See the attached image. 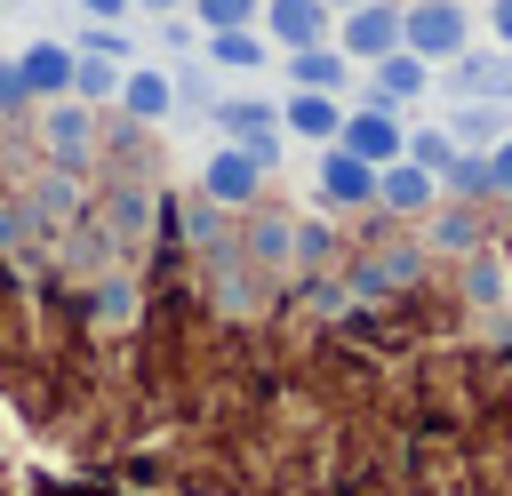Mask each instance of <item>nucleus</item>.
<instances>
[{"instance_id":"0eeeda50","label":"nucleus","mask_w":512,"mask_h":496,"mask_svg":"<svg viewBox=\"0 0 512 496\" xmlns=\"http://www.w3.org/2000/svg\"><path fill=\"white\" fill-rule=\"evenodd\" d=\"M256 32L272 40V48H320L328 32H336V8L328 0H264V16H256Z\"/></svg>"},{"instance_id":"b1692460","label":"nucleus","mask_w":512,"mask_h":496,"mask_svg":"<svg viewBox=\"0 0 512 496\" xmlns=\"http://www.w3.org/2000/svg\"><path fill=\"white\" fill-rule=\"evenodd\" d=\"M504 288H512V280H504V256L472 248V256H464V296H472V304H504Z\"/></svg>"},{"instance_id":"9b49d317","label":"nucleus","mask_w":512,"mask_h":496,"mask_svg":"<svg viewBox=\"0 0 512 496\" xmlns=\"http://www.w3.org/2000/svg\"><path fill=\"white\" fill-rule=\"evenodd\" d=\"M120 112H128L136 128H160V120L176 112V72H168V64H128V72H120Z\"/></svg>"},{"instance_id":"39448f33","label":"nucleus","mask_w":512,"mask_h":496,"mask_svg":"<svg viewBox=\"0 0 512 496\" xmlns=\"http://www.w3.org/2000/svg\"><path fill=\"white\" fill-rule=\"evenodd\" d=\"M264 176H272V168H264L256 152H240V144H216V152L200 160V200H216L224 216H232V208H256Z\"/></svg>"},{"instance_id":"473e14b6","label":"nucleus","mask_w":512,"mask_h":496,"mask_svg":"<svg viewBox=\"0 0 512 496\" xmlns=\"http://www.w3.org/2000/svg\"><path fill=\"white\" fill-rule=\"evenodd\" d=\"M200 40V24H184V16H160V48H192Z\"/></svg>"},{"instance_id":"72a5a7b5","label":"nucleus","mask_w":512,"mask_h":496,"mask_svg":"<svg viewBox=\"0 0 512 496\" xmlns=\"http://www.w3.org/2000/svg\"><path fill=\"white\" fill-rule=\"evenodd\" d=\"M24 232H32V224H24V208H16V200H0V248H16Z\"/></svg>"},{"instance_id":"1a4fd4ad","label":"nucleus","mask_w":512,"mask_h":496,"mask_svg":"<svg viewBox=\"0 0 512 496\" xmlns=\"http://www.w3.org/2000/svg\"><path fill=\"white\" fill-rule=\"evenodd\" d=\"M72 40H56V32H40V40H24L16 48V72H24V88H32V104H56V96H72Z\"/></svg>"},{"instance_id":"aec40b11","label":"nucleus","mask_w":512,"mask_h":496,"mask_svg":"<svg viewBox=\"0 0 512 496\" xmlns=\"http://www.w3.org/2000/svg\"><path fill=\"white\" fill-rule=\"evenodd\" d=\"M208 40V72H264L272 64V40L248 24V32H200Z\"/></svg>"},{"instance_id":"7ed1b4c3","label":"nucleus","mask_w":512,"mask_h":496,"mask_svg":"<svg viewBox=\"0 0 512 496\" xmlns=\"http://www.w3.org/2000/svg\"><path fill=\"white\" fill-rule=\"evenodd\" d=\"M328 40H336L352 64H384V56L400 48V0H360V8H344Z\"/></svg>"},{"instance_id":"bb28decb","label":"nucleus","mask_w":512,"mask_h":496,"mask_svg":"<svg viewBox=\"0 0 512 496\" xmlns=\"http://www.w3.org/2000/svg\"><path fill=\"white\" fill-rule=\"evenodd\" d=\"M328 256H336V232L312 224V216H296V256H288V264H296V272H320Z\"/></svg>"},{"instance_id":"f704fd0d","label":"nucleus","mask_w":512,"mask_h":496,"mask_svg":"<svg viewBox=\"0 0 512 496\" xmlns=\"http://www.w3.org/2000/svg\"><path fill=\"white\" fill-rule=\"evenodd\" d=\"M88 24H128V0H80Z\"/></svg>"},{"instance_id":"dca6fc26","label":"nucleus","mask_w":512,"mask_h":496,"mask_svg":"<svg viewBox=\"0 0 512 496\" xmlns=\"http://www.w3.org/2000/svg\"><path fill=\"white\" fill-rule=\"evenodd\" d=\"M240 256H248V264H264V272H288V256H296V216H280V208H248Z\"/></svg>"},{"instance_id":"f3484780","label":"nucleus","mask_w":512,"mask_h":496,"mask_svg":"<svg viewBox=\"0 0 512 496\" xmlns=\"http://www.w3.org/2000/svg\"><path fill=\"white\" fill-rule=\"evenodd\" d=\"M416 272H424V248H376V256L352 264L344 288H352V296H384V288H408Z\"/></svg>"},{"instance_id":"393cba45","label":"nucleus","mask_w":512,"mask_h":496,"mask_svg":"<svg viewBox=\"0 0 512 496\" xmlns=\"http://www.w3.org/2000/svg\"><path fill=\"white\" fill-rule=\"evenodd\" d=\"M96 320H104V328L136 320V280H128V272H104V280H96Z\"/></svg>"},{"instance_id":"20e7f679","label":"nucleus","mask_w":512,"mask_h":496,"mask_svg":"<svg viewBox=\"0 0 512 496\" xmlns=\"http://www.w3.org/2000/svg\"><path fill=\"white\" fill-rule=\"evenodd\" d=\"M208 112H216L224 144H240V152H256L264 168H280V104H264V96H216Z\"/></svg>"},{"instance_id":"5701e85b","label":"nucleus","mask_w":512,"mask_h":496,"mask_svg":"<svg viewBox=\"0 0 512 496\" xmlns=\"http://www.w3.org/2000/svg\"><path fill=\"white\" fill-rule=\"evenodd\" d=\"M184 8H192L200 32H248L264 16V0H184Z\"/></svg>"},{"instance_id":"f03ea898","label":"nucleus","mask_w":512,"mask_h":496,"mask_svg":"<svg viewBox=\"0 0 512 496\" xmlns=\"http://www.w3.org/2000/svg\"><path fill=\"white\" fill-rule=\"evenodd\" d=\"M40 152H48V168H72V176H88L96 168V104H80V96H56V104H40Z\"/></svg>"},{"instance_id":"7c9ffc66","label":"nucleus","mask_w":512,"mask_h":496,"mask_svg":"<svg viewBox=\"0 0 512 496\" xmlns=\"http://www.w3.org/2000/svg\"><path fill=\"white\" fill-rule=\"evenodd\" d=\"M0 112H8V120L40 112V104H32V88H24V72H16V56H0Z\"/></svg>"},{"instance_id":"4468645a","label":"nucleus","mask_w":512,"mask_h":496,"mask_svg":"<svg viewBox=\"0 0 512 496\" xmlns=\"http://www.w3.org/2000/svg\"><path fill=\"white\" fill-rule=\"evenodd\" d=\"M432 200H440V176L432 168H416V160L376 168V208L384 216H432Z\"/></svg>"},{"instance_id":"412c9836","label":"nucleus","mask_w":512,"mask_h":496,"mask_svg":"<svg viewBox=\"0 0 512 496\" xmlns=\"http://www.w3.org/2000/svg\"><path fill=\"white\" fill-rule=\"evenodd\" d=\"M72 56H80V48H72ZM120 72H128V64H112V56H80V64H72V96L96 104V112L120 104Z\"/></svg>"},{"instance_id":"4be33fe9","label":"nucleus","mask_w":512,"mask_h":496,"mask_svg":"<svg viewBox=\"0 0 512 496\" xmlns=\"http://www.w3.org/2000/svg\"><path fill=\"white\" fill-rule=\"evenodd\" d=\"M448 136H456V152H488L504 136V104H456L448 112Z\"/></svg>"},{"instance_id":"e433bc0d","label":"nucleus","mask_w":512,"mask_h":496,"mask_svg":"<svg viewBox=\"0 0 512 496\" xmlns=\"http://www.w3.org/2000/svg\"><path fill=\"white\" fill-rule=\"evenodd\" d=\"M128 8H144V16H176L184 0H128Z\"/></svg>"},{"instance_id":"c9c22d12","label":"nucleus","mask_w":512,"mask_h":496,"mask_svg":"<svg viewBox=\"0 0 512 496\" xmlns=\"http://www.w3.org/2000/svg\"><path fill=\"white\" fill-rule=\"evenodd\" d=\"M488 32H496V40L512 48V0H488Z\"/></svg>"},{"instance_id":"f257e3e1","label":"nucleus","mask_w":512,"mask_h":496,"mask_svg":"<svg viewBox=\"0 0 512 496\" xmlns=\"http://www.w3.org/2000/svg\"><path fill=\"white\" fill-rule=\"evenodd\" d=\"M400 48L424 56V64L464 56V48H472V16H464V0H408V8H400Z\"/></svg>"},{"instance_id":"c85d7f7f","label":"nucleus","mask_w":512,"mask_h":496,"mask_svg":"<svg viewBox=\"0 0 512 496\" xmlns=\"http://www.w3.org/2000/svg\"><path fill=\"white\" fill-rule=\"evenodd\" d=\"M440 192H496V184H488V152H456V160L440 168Z\"/></svg>"},{"instance_id":"6e6552de","label":"nucleus","mask_w":512,"mask_h":496,"mask_svg":"<svg viewBox=\"0 0 512 496\" xmlns=\"http://www.w3.org/2000/svg\"><path fill=\"white\" fill-rule=\"evenodd\" d=\"M352 160H368V168H392L400 152H408V128H400V112H376V104H352L344 112V136H336Z\"/></svg>"},{"instance_id":"c756f323","label":"nucleus","mask_w":512,"mask_h":496,"mask_svg":"<svg viewBox=\"0 0 512 496\" xmlns=\"http://www.w3.org/2000/svg\"><path fill=\"white\" fill-rule=\"evenodd\" d=\"M432 240L456 248V256H472V248H480V216H472V208H448V216H432Z\"/></svg>"},{"instance_id":"cd10ccee","label":"nucleus","mask_w":512,"mask_h":496,"mask_svg":"<svg viewBox=\"0 0 512 496\" xmlns=\"http://www.w3.org/2000/svg\"><path fill=\"white\" fill-rule=\"evenodd\" d=\"M72 48H80V56H112V64H136V40H128L120 24H88Z\"/></svg>"},{"instance_id":"2eb2a0df","label":"nucleus","mask_w":512,"mask_h":496,"mask_svg":"<svg viewBox=\"0 0 512 496\" xmlns=\"http://www.w3.org/2000/svg\"><path fill=\"white\" fill-rule=\"evenodd\" d=\"M448 88H456V104H512V64L504 56H448Z\"/></svg>"},{"instance_id":"f8f14e48","label":"nucleus","mask_w":512,"mask_h":496,"mask_svg":"<svg viewBox=\"0 0 512 496\" xmlns=\"http://www.w3.org/2000/svg\"><path fill=\"white\" fill-rule=\"evenodd\" d=\"M312 192H320L328 208H376V168H368V160H352L344 144H328V152H320Z\"/></svg>"},{"instance_id":"4c0bfd02","label":"nucleus","mask_w":512,"mask_h":496,"mask_svg":"<svg viewBox=\"0 0 512 496\" xmlns=\"http://www.w3.org/2000/svg\"><path fill=\"white\" fill-rule=\"evenodd\" d=\"M328 8H336V16H344V8H360V0H328Z\"/></svg>"},{"instance_id":"ddd939ff","label":"nucleus","mask_w":512,"mask_h":496,"mask_svg":"<svg viewBox=\"0 0 512 496\" xmlns=\"http://www.w3.org/2000/svg\"><path fill=\"white\" fill-rule=\"evenodd\" d=\"M280 136H304V144H336L344 136V96H312V88H288V104H280Z\"/></svg>"},{"instance_id":"423d86ee","label":"nucleus","mask_w":512,"mask_h":496,"mask_svg":"<svg viewBox=\"0 0 512 496\" xmlns=\"http://www.w3.org/2000/svg\"><path fill=\"white\" fill-rule=\"evenodd\" d=\"M16 208H24L32 232H72V224L88 216V184H80L72 168H48V176H32V184L16 192Z\"/></svg>"},{"instance_id":"a211bd4d","label":"nucleus","mask_w":512,"mask_h":496,"mask_svg":"<svg viewBox=\"0 0 512 496\" xmlns=\"http://www.w3.org/2000/svg\"><path fill=\"white\" fill-rule=\"evenodd\" d=\"M144 224H152V184H112L104 192V240L112 248H136Z\"/></svg>"},{"instance_id":"9d476101","label":"nucleus","mask_w":512,"mask_h":496,"mask_svg":"<svg viewBox=\"0 0 512 496\" xmlns=\"http://www.w3.org/2000/svg\"><path fill=\"white\" fill-rule=\"evenodd\" d=\"M432 88V64L424 56H408V48H392L384 64H368V88H360V104H376V112H400V104H416Z\"/></svg>"},{"instance_id":"2f4dec72","label":"nucleus","mask_w":512,"mask_h":496,"mask_svg":"<svg viewBox=\"0 0 512 496\" xmlns=\"http://www.w3.org/2000/svg\"><path fill=\"white\" fill-rule=\"evenodd\" d=\"M488 184H496V192H512V136H496V144H488Z\"/></svg>"},{"instance_id":"6ab92c4d","label":"nucleus","mask_w":512,"mask_h":496,"mask_svg":"<svg viewBox=\"0 0 512 496\" xmlns=\"http://www.w3.org/2000/svg\"><path fill=\"white\" fill-rule=\"evenodd\" d=\"M288 80L312 88V96H336V88H352V56L328 48V40H320V48H296V56H288Z\"/></svg>"},{"instance_id":"a878e982","label":"nucleus","mask_w":512,"mask_h":496,"mask_svg":"<svg viewBox=\"0 0 512 496\" xmlns=\"http://www.w3.org/2000/svg\"><path fill=\"white\" fill-rule=\"evenodd\" d=\"M400 160H416V168L440 176V168L456 160V136H448V128H408V152H400Z\"/></svg>"}]
</instances>
